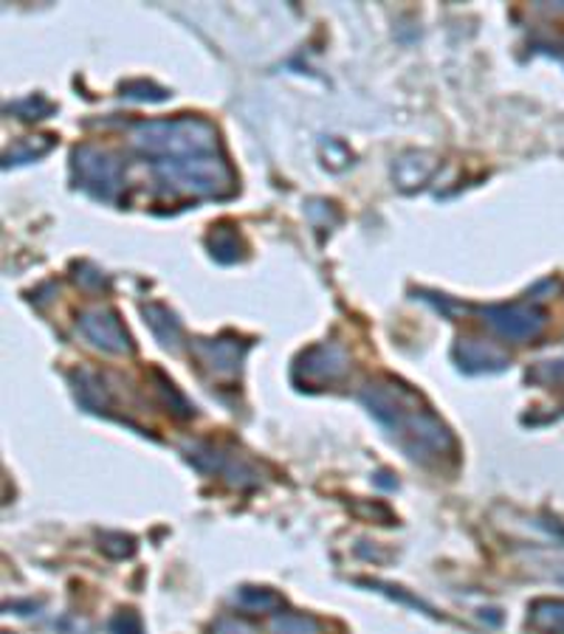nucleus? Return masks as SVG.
<instances>
[{
  "label": "nucleus",
  "mask_w": 564,
  "mask_h": 634,
  "mask_svg": "<svg viewBox=\"0 0 564 634\" xmlns=\"http://www.w3.org/2000/svg\"><path fill=\"white\" fill-rule=\"evenodd\" d=\"M358 398L412 462L438 466L443 460H455L458 440L449 426L420 401L418 392L404 386L401 381H373L364 386Z\"/></svg>",
  "instance_id": "obj_1"
},
{
  "label": "nucleus",
  "mask_w": 564,
  "mask_h": 634,
  "mask_svg": "<svg viewBox=\"0 0 564 634\" xmlns=\"http://www.w3.org/2000/svg\"><path fill=\"white\" fill-rule=\"evenodd\" d=\"M133 144L158 162H189L212 156L218 149V133L209 122L192 116L167 122H142L133 131Z\"/></svg>",
  "instance_id": "obj_2"
},
{
  "label": "nucleus",
  "mask_w": 564,
  "mask_h": 634,
  "mask_svg": "<svg viewBox=\"0 0 564 634\" xmlns=\"http://www.w3.org/2000/svg\"><path fill=\"white\" fill-rule=\"evenodd\" d=\"M156 173L164 184L201 198H223L234 193V173L220 156H201L189 162H158Z\"/></svg>",
  "instance_id": "obj_3"
},
{
  "label": "nucleus",
  "mask_w": 564,
  "mask_h": 634,
  "mask_svg": "<svg viewBox=\"0 0 564 634\" xmlns=\"http://www.w3.org/2000/svg\"><path fill=\"white\" fill-rule=\"evenodd\" d=\"M74 173L80 187L100 200H113L122 187V164L96 147H80L74 153Z\"/></svg>",
  "instance_id": "obj_4"
},
{
  "label": "nucleus",
  "mask_w": 564,
  "mask_h": 634,
  "mask_svg": "<svg viewBox=\"0 0 564 634\" xmlns=\"http://www.w3.org/2000/svg\"><path fill=\"white\" fill-rule=\"evenodd\" d=\"M483 324H489L497 336L508 342H531L545 328V313L531 302H511V305L480 308Z\"/></svg>",
  "instance_id": "obj_5"
},
{
  "label": "nucleus",
  "mask_w": 564,
  "mask_h": 634,
  "mask_svg": "<svg viewBox=\"0 0 564 634\" xmlns=\"http://www.w3.org/2000/svg\"><path fill=\"white\" fill-rule=\"evenodd\" d=\"M347 353L342 347H336V344H316V347L305 350V353L300 355V361H296V378H302L305 384H314V386H322V384H333V381H338L342 375L347 373Z\"/></svg>",
  "instance_id": "obj_6"
},
{
  "label": "nucleus",
  "mask_w": 564,
  "mask_h": 634,
  "mask_svg": "<svg viewBox=\"0 0 564 634\" xmlns=\"http://www.w3.org/2000/svg\"><path fill=\"white\" fill-rule=\"evenodd\" d=\"M80 330L96 347H102L105 353L113 355H130L133 353V339L125 330V324L119 322V316L107 308H96V311L82 313L80 316Z\"/></svg>",
  "instance_id": "obj_7"
},
{
  "label": "nucleus",
  "mask_w": 564,
  "mask_h": 634,
  "mask_svg": "<svg viewBox=\"0 0 564 634\" xmlns=\"http://www.w3.org/2000/svg\"><path fill=\"white\" fill-rule=\"evenodd\" d=\"M249 344L238 342V339H212V342H195L192 353L198 355L203 367L218 378H234L240 373L243 355Z\"/></svg>",
  "instance_id": "obj_8"
},
{
  "label": "nucleus",
  "mask_w": 564,
  "mask_h": 634,
  "mask_svg": "<svg viewBox=\"0 0 564 634\" xmlns=\"http://www.w3.org/2000/svg\"><path fill=\"white\" fill-rule=\"evenodd\" d=\"M455 355H458L460 367L466 373H500L508 364L505 355L497 347L485 342H477V339H460L458 347H455Z\"/></svg>",
  "instance_id": "obj_9"
},
{
  "label": "nucleus",
  "mask_w": 564,
  "mask_h": 634,
  "mask_svg": "<svg viewBox=\"0 0 564 634\" xmlns=\"http://www.w3.org/2000/svg\"><path fill=\"white\" fill-rule=\"evenodd\" d=\"M145 316L158 342L169 350H178V344H181V324H178V319L161 305H147Z\"/></svg>",
  "instance_id": "obj_10"
},
{
  "label": "nucleus",
  "mask_w": 564,
  "mask_h": 634,
  "mask_svg": "<svg viewBox=\"0 0 564 634\" xmlns=\"http://www.w3.org/2000/svg\"><path fill=\"white\" fill-rule=\"evenodd\" d=\"M271 634H325V626L305 612H276L271 617Z\"/></svg>",
  "instance_id": "obj_11"
},
{
  "label": "nucleus",
  "mask_w": 564,
  "mask_h": 634,
  "mask_svg": "<svg viewBox=\"0 0 564 634\" xmlns=\"http://www.w3.org/2000/svg\"><path fill=\"white\" fill-rule=\"evenodd\" d=\"M528 621L545 634H564V601H536Z\"/></svg>",
  "instance_id": "obj_12"
},
{
  "label": "nucleus",
  "mask_w": 564,
  "mask_h": 634,
  "mask_svg": "<svg viewBox=\"0 0 564 634\" xmlns=\"http://www.w3.org/2000/svg\"><path fill=\"white\" fill-rule=\"evenodd\" d=\"M234 601L251 612H274L282 606V597L276 592L263 590V586H243V590L234 595Z\"/></svg>",
  "instance_id": "obj_13"
},
{
  "label": "nucleus",
  "mask_w": 564,
  "mask_h": 634,
  "mask_svg": "<svg viewBox=\"0 0 564 634\" xmlns=\"http://www.w3.org/2000/svg\"><path fill=\"white\" fill-rule=\"evenodd\" d=\"M209 246H212V254L218 257L220 262L238 260L240 243H238V235H234V231L218 229L212 237H209Z\"/></svg>",
  "instance_id": "obj_14"
},
{
  "label": "nucleus",
  "mask_w": 564,
  "mask_h": 634,
  "mask_svg": "<svg viewBox=\"0 0 564 634\" xmlns=\"http://www.w3.org/2000/svg\"><path fill=\"white\" fill-rule=\"evenodd\" d=\"M528 381H536V384L545 386L564 384V361H545V364L528 373Z\"/></svg>",
  "instance_id": "obj_15"
},
{
  "label": "nucleus",
  "mask_w": 564,
  "mask_h": 634,
  "mask_svg": "<svg viewBox=\"0 0 564 634\" xmlns=\"http://www.w3.org/2000/svg\"><path fill=\"white\" fill-rule=\"evenodd\" d=\"M111 634H145L142 628V617L136 612H119V615L111 621Z\"/></svg>",
  "instance_id": "obj_16"
},
{
  "label": "nucleus",
  "mask_w": 564,
  "mask_h": 634,
  "mask_svg": "<svg viewBox=\"0 0 564 634\" xmlns=\"http://www.w3.org/2000/svg\"><path fill=\"white\" fill-rule=\"evenodd\" d=\"M209 634H258V632H254L249 623L238 621V617H220Z\"/></svg>",
  "instance_id": "obj_17"
}]
</instances>
